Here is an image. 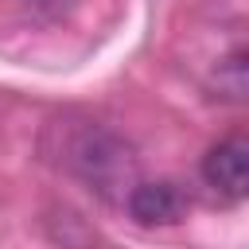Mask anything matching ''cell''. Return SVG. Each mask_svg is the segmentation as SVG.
Segmentation results:
<instances>
[{
    "mask_svg": "<svg viewBox=\"0 0 249 249\" xmlns=\"http://www.w3.org/2000/svg\"><path fill=\"white\" fill-rule=\"evenodd\" d=\"M54 132H58V144L51 148L54 152L51 160L66 167L74 179H82L89 191H97L101 198H128V191L140 183L132 148L105 124L66 121V124H54Z\"/></svg>",
    "mask_w": 249,
    "mask_h": 249,
    "instance_id": "obj_1",
    "label": "cell"
},
{
    "mask_svg": "<svg viewBox=\"0 0 249 249\" xmlns=\"http://www.w3.org/2000/svg\"><path fill=\"white\" fill-rule=\"evenodd\" d=\"M202 179L222 198H245L249 187V144L245 136H226L202 156Z\"/></svg>",
    "mask_w": 249,
    "mask_h": 249,
    "instance_id": "obj_2",
    "label": "cell"
},
{
    "mask_svg": "<svg viewBox=\"0 0 249 249\" xmlns=\"http://www.w3.org/2000/svg\"><path fill=\"white\" fill-rule=\"evenodd\" d=\"M124 206H128V214H132L136 222H144V226H171V222L183 218L187 198H183V191H179L175 183H136V187L128 191Z\"/></svg>",
    "mask_w": 249,
    "mask_h": 249,
    "instance_id": "obj_3",
    "label": "cell"
}]
</instances>
